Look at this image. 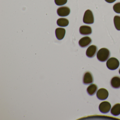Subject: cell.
Instances as JSON below:
<instances>
[{
    "mask_svg": "<svg viewBox=\"0 0 120 120\" xmlns=\"http://www.w3.org/2000/svg\"><path fill=\"white\" fill-rule=\"evenodd\" d=\"M110 52L109 49L106 48H102L97 53V58L102 62L106 61L109 58Z\"/></svg>",
    "mask_w": 120,
    "mask_h": 120,
    "instance_id": "1",
    "label": "cell"
},
{
    "mask_svg": "<svg viewBox=\"0 0 120 120\" xmlns=\"http://www.w3.org/2000/svg\"><path fill=\"white\" fill-rule=\"evenodd\" d=\"M119 65V61L116 58L111 57L107 60L106 66L107 68L111 70H116L118 68Z\"/></svg>",
    "mask_w": 120,
    "mask_h": 120,
    "instance_id": "2",
    "label": "cell"
},
{
    "mask_svg": "<svg viewBox=\"0 0 120 120\" xmlns=\"http://www.w3.org/2000/svg\"><path fill=\"white\" fill-rule=\"evenodd\" d=\"M83 22L87 24H92L94 23V16L91 10H87L86 11L83 16Z\"/></svg>",
    "mask_w": 120,
    "mask_h": 120,
    "instance_id": "3",
    "label": "cell"
},
{
    "mask_svg": "<svg viewBox=\"0 0 120 120\" xmlns=\"http://www.w3.org/2000/svg\"><path fill=\"white\" fill-rule=\"evenodd\" d=\"M111 104L109 102L104 101L101 102L99 106V109L100 112L103 113H107L111 110Z\"/></svg>",
    "mask_w": 120,
    "mask_h": 120,
    "instance_id": "4",
    "label": "cell"
},
{
    "mask_svg": "<svg viewBox=\"0 0 120 120\" xmlns=\"http://www.w3.org/2000/svg\"><path fill=\"white\" fill-rule=\"evenodd\" d=\"M109 96L108 91L105 88H102L99 89L97 93V97L100 100H104L107 99Z\"/></svg>",
    "mask_w": 120,
    "mask_h": 120,
    "instance_id": "5",
    "label": "cell"
},
{
    "mask_svg": "<svg viewBox=\"0 0 120 120\" xmlns=\"http://www.w3.org/2000/svg\"><path fill=\"white\" fill-rule=\"evenodd\" d=\"M98 48L95 45H91L89 47L86 52V55L88 57L92 58L94 57L97 52Z\"/></svg>",
    "mask_w": 120,
    "mask_h": 120,
    "instance_id": "6",
    "label": "cell"
},
{
    "mask_svg": "<svg viewBox=\"0 0 120 120\" xmlns=\"http://www.w3.org/2000/svg\"><path fill=\"white\" fill-rule=\"evenodd\" d=\"M70 9L66 7H61L57 10V14L60 16L66 17L69 15Z\"/></svg>",
    "mask_w": 120,
    "mask_h": 120,
    "instance_id": "7",
    "label": "cell"
},
{
    "mask_svg": "<svg viewBox=\"0 0 120 120\" xmlns=\"http://www.w3.org/2000/svg\"><path fill=\"white\" fill-rule=\"evenodd\" d=\"M93 78L92 75L89 71L86 72L83 77V82L85 85H90L93 82Z\"/></svg>",
    "mask_w": 120,
    "mask_h": 120,
    "instance_id": "8",
    "label": "cell"
},
{
    "mask_svg": "<svg viewBox=\"0 0 120 120\" xmlns=\"http://www.w3.org/2000/svg\"><path fill=\"white\" fill-rule=\"evenodd\" d=\"M92 43V40L90 37L85 36L81 38L79 40V44L82 48H85L90 45Z\"/></svg>",
    "mask_w": 120,
    "mask_h": 120,
    "instance_id": "9",
    "label": "cell"
},
{
    "mask_svg": "<svg viewBox=\"0 0 120 120\" xmlns=\"http://www.w3.org/2000/svg\"><path fill=\"white\" fill-rule=\"evenodd\" d=\"M79 31L81 35H90L92 34V29L90 26H81L80 28Z\"/></svg>",
    "mask_w": 120,
    "mask_h": 120,
    "instance_id": "10",
    "label": "cell"
},
{
    "mask_svg": "<svg viewBox=\"0 0 120 120\" xmlns=\"http://www.w3.org/2000/svg\"><path fill=\"white\" fill-rule=\"evenodd\" d=\"M66 34V30L63 28H57L55 30V34L58 40H62L64 38Z\"/></svg>",
    "mask_w": 120,
    "mask_h": 120,
    "instance_id": "11",
    "label": "cell"
},
{
    "mask_svg": "<svg viewBox=\"0 0 120 120\" xmlns=\"http://www.w3.org/2000/svg\"><path fill=\"white\" fill-rule=\"evenodd\" d=\"M112 87L114 88L117 89L120 88V77L116 76L113 77L111 81Z\"/></svg>",
    "mask_w": 120,
    "mask_h": 120,
    "instance_id": "12",
    "label": "cell"
},
{
    "mask_svg": "<svg viewBox=\"0 0 120 120\" xmlns=\"http://www.w3.org/2000/svg\"><path fill=\"white\" fill-rule=\"evenodd\" d=\"M97 90V86L95 84H92L88 87L87 91L88 94L92 96L95 94Z\"/></svg>",
    "mask_w": 120,
    "mask_h": 120,
    "instance_id": "13",
    "label": "cell"
},
{
    "mask_svg": "<svg viewBox=\"0 0 120 120\" xmlns=\"http://www.w3.org/2000/svg\"><path fill=\"white\" fill-rule=\"evenodd\" d=\"M111 114L114 116H118L120 114V104H117L113 106L111 110Z\"/></svg>",
    "mask_w": 120,
    "mask_h": 120,
    "instance_id": "14",
    "label": "cell"
},
{
    "mask_svg": "<svg viewBox=\"0 0 120 120\" xmlns=\"http://www.w3.org/2000/svg\"><path fill=\"white\" fill-rule=\"evenodd\" d=\"M68 20L64 18H60L57 21V24L59 26L61 27H66L69 24Z\"/></svg>",
    "mask_w": 120,
    "mask_h": 120,
    "instance_id": "15",
    "label": "cell"
},
{
    "mask_svg": "<svg viewBox=\"0 0 120 120\" xmlns=\"http://www.w3.org/2000/svg\"><path fill=\"white\" fill-rule=\"evenodd\" d=\"M114 23L116 30H120V16H116L114 18Z\"/></svg>",
    "mask_w": 120,
    "mask_h": 120,
    "instance_id": "16",
    "label": "cell"
},
{
    "mask_svg": "<svg viewBox=\"0 0 120 120\" xmlns=\"http://www.w3.org/2000/svg\"><path fill=\"white\" fill-rule=\"evenodd\" d=\"M113 9L116 13L120 14V2L115 4L113 7Z\"/></svg>",
    "mask_w": 120,
    "mask_h": 120,
    "instance_id": "17",
    "label": "cell"
},
{
    "mask_svg": "<svg viewBox=\"0 0 120 120\" xmlns=\"http://www.w3.org/2000/svg\"><path fill=\"white\" fill-rule=\"evenodd\" d=\"M67 0H55V2L56 5L61 6L67 3Z\"/></svg>",
    "mask_w": 120,
    "mask_h": 120,
    "instance_id": "18",
    "label": "cell"
},
{
    "mask_svg": "<svg viewBox=\"0 0 120 120\" xmlns=\"http://www.w3.org/2000/svg\"><path fill=\"white\" fill-rule=\"evenodd\" d=\"M116 0H105V1L108 3H111L114 2Z\"/></svg>",
    "mask_w": 120,
    "mask_h": 120,
    "instance_id": "19",
    "label": "cell"
},
{
    "mask_svg": "<svg viewBox=\"0 0 120 120\" xmlns=\"http://www.w3.org/2000/svg\"><path fill=\"white\" fill-rule=\"evenodd\" d=\"M119 74H120V69L119 70Z\"/></svg>",
    "mask_w": 120,
    "mask_h": 120,
    "instance_id": "20",
    "label": "cell"
}]
</instances>
